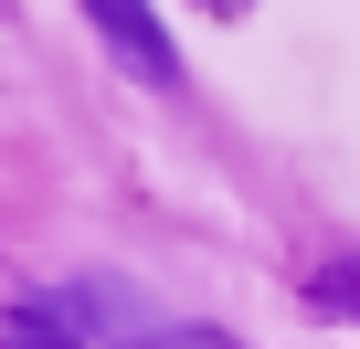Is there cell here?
<instances>
[{
  "label": "cell",
  "mask_w": 360,
  "mask_h": 349,
  "mask_svg": "<svg viewBox=\"0 0 360 349\" xmlns=\"http://www.w3.org/2000/svg\"><path fill=\"white\" fill-rule=\"evenodd\" d=\"M318 296H328V307H349V317H360V254H339V265H328V275H318Z\"/></svg>",
  "instance_id": "obj_3"
},
{
  "label": "cell",
  "mask_w": 360,
  "mask_h": 349,
  "mask_svg": "<svg viewBox=\"0 0 360 349\" xmlns=\"http://www.w3.org/2000/svg\"><path fill=\"white\" fill-rule=\"evenodd\" d=\"M202 11H255V0H202Z\"/></svg>",
  "instance_id": "obj_4"
},
{
  "label": "cell",
  "mask_w": 360,
  "mask_h": 349,
  "mask_svg": "<svg viewBox=\"0 0 360 349\" xmlns=\"http://www.w3.org/2000/svg\"><path fill=\"white\" fill-rule=\"evenodd\" d=\"M0 349H85L53 307H11V317H0Z\"/></svg>",
  "instance_id": "obj_2"
},
{
  "label": "cell",
  "mask_w": 360,
  "mask_h": 349,
  "mask_svg": "<svg viewBox=\"0 0 360 349\" xmlns=\"http://www.w3.org/2000/svg\"><path fill=\"white\" fill-rule=\"evenodd\" d=\"M85 11H96V32H106V43H117V53L138 64V74H159V85L180 74V53H169V32L148 22V0H85Z\"/></svg>",
  "instance_id": "obj_1"
}]
</instances>
